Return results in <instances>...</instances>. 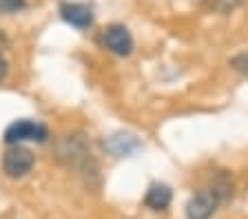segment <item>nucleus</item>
Listing matches in <instances>:
<instances>
[{
  "label": "nucleus",
  "instance_id": "f257e3e1",
  "mask_svg": "<svg viewBox=\"0 0 248 219\" xmlns=\"http://www.w3.org/2000/svg\"><path fill=\"white\" fill-rule=\"evenodd\" d=\"M33 153L25 146H11L7 148V153L2 155V171L9 175V177L18 179L29 175L31 168H33Z\"/></svg>",
  "mask_w": 248,
  "mask_h": 219
},
{
  "label": "nucleus",
  "instance_id": "f03ea898",
  "mask_svg": "<svg viewBox=\"0 0 248 219\" xmlns=\"http://www.w3.org/2000/svg\"><path fill=\"white\" fill-rule=\"evenodd\" d=\"M49 137V131L45 124L38 122H29V120H20L14 122L9 129L5 131V142L9 146H18L25 140H33V142H45Z\"/></svg>",
  "mask_w": 248,
  "mask_h": 219
},
{
  "label": "nucleus",
  "instance_id": "7ed1b4c3",
  "mask_svg": "<svg viewBox=\"0 0 248 219\" xmlns=\"http://www.w3.org/2000/svg\"><path fill=\"white\" fill-rule=\"evenodd\" d=\"M104 47L115 56H131L133 51V38H131L129 29L124 25H108L102 33Z\"/></svg>",
  "mask_w": 248,
  "mask_h": 219
},
{
  "label": "nucleus",
  "instance_id": "20e7f679",
  "mask_svg": "<svg viewBox=\"0 0 248 219\" xmlns=\"http://www.w3.org/2000/svg\"><path fill=\"white\" fill-rule=\"evenodd\" d=\"M219 199L215 197L211 188H204L200 193H195L188 204H186V219H211L215 213Z\"/></svg>",
  "mask_w": 248,
  "mask_h": 219
},
{
  "label": "nucleus",
  "instance_id": "39448f33",
  "mask_svg": "<svg viewBox=\"0 0 248 219\" xmlns=\"http://www.w3.org/2000/svg\"><path fill=\"white\" fill-rule=\"evenodd\" d=\"M89 155L91 153H89L84 140L78 135H67L64 142L60 144V148H58V157H60L62 162L73 164V166H80L82 162H87Z\"/></svg>",
  "mask_w": 248,
  "mask_h": 219
},
{
  "label": "nucleus",
  "instance_id": "423d86ee",
  "mask_svg": "<svg viewBox=\"0 0 248 219\" xmlns=\"http://www.w3.org/2000/svg\"><path fill=\"white\" fill-rule=\"evenodd\" d=\"M104 148L115 157H126L140 148V140L131 133H113V135L104 137Z\"/></svg>",
  "mask_w": 248,
  "mask_h": 219
},
{
  "label": "nucleus",
  "instance_id": "0eeeda50",
  "mask_svg": "<svg viewBox=\"0 0 248 219\" xmlns=\"http://www.w3.org/2000/svg\"><path fill=\"white\" fill-rule=\"evenodd\" d=\"M62 18L69 22V25L78 27V29H87L93 22V14L87 5H80V2H62L60 7Z\"/></svg>",
  "mask_w": 248,
  "mask_h": 219
},
{
  "label": "nucleus",
  "instance_id": "6e6552de",
  "mask_svg": "<svg viewBox=\"0 0 248 219\" xmlns=\"http://www.w3.org/2000/svg\"><path fill=\"white\" fill-rule=\"evenodd\" d=\"M170 199H173V193H170V188L166 184H153L144 197V204L151 210H164L169 208Z\"/></svg>",
  "mask_w": 248,
  "mask_h": 219
},
{
  "label": "nucleus",
  "instance_id": "1a4fd4ad",
  "mask_svg": "<svg viewBox=\"0 0 248 219\" xmlns=\"http://www.w3.org/2000/svg\"><path fill=\"white\" fill-rule=\"evenodd\" d=\"M27 7V0H0V14H18Z\"/></svg>",
  "mask_w": 248,
  "mask_h": 219
},
{
  "label": "nucleus",
  "instance_id": "9d476101",
  "mask_svg": "<svg viewBox=\"0 0 248 219\" xmlns=\"http://www.w3.org/2000/svg\"><path fill=\"white\" fill-rule=\"evenodd\" d=\"M231 67L235 69V71L244 73V75H248V53H239V56H235L231 60Z\"/></svg>",
  "mask_w": 248,
  "mask_h": 219
},
{
  "label": "nucleus",
  "instance_id": "9b49d317",
  "mask_svg": "<svg viewBox=\"0 0 248 219\" xmlns=\"http://www.w3.org/2000/svg\"><path fill=\"white\" fill-rule=\"evenodd\" d=\"M7 71H9V62L5 60V56L0 53V82L7 78Z\"/></svg>",
  "mask_w": 248,
  "mask_h": 219
}]
</instances>
